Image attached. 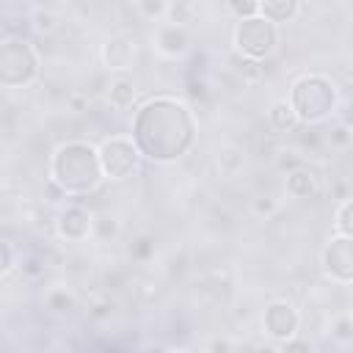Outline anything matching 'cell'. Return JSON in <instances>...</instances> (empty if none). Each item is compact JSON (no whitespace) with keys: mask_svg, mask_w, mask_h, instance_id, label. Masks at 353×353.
<instances>
[{"mask_svg":"<svg viewBox=\"0 0 353 353\" xmlns=\"http://www.w3.org/2000/svg\"><path fill=\"white\" fill-rule=\"evenodd\" d=\"M135 124L157 127V130H160L157 135H152V138L135 143L143 157L157 160V163H168V160L182 157V154L190 149L193 132H196L190 108H188L185 102L171 99V97L149 99V102L138 110Z\"/></svg>","mask_w":353,"mask_h":353,"instance_id":"1","label":"cell"},{"mask_svg":"<svg viewBox=\"0 0 353 353\" xmlns=\"http://www.w3.org/2000/svg\"><path fill=\"white\" fill-rule=\"evenodd\" d=\"M102 174L105 171H102L99 149H94L85 141L61 143L52 154V179L69 196H80V193L94 190L99 185Z\"/></svg>","mask_w":353,"mask_h":353,"instance_id":"2","label":"cell"},{"mask_svg":"<svg viewBox=\"0 0 353 353\" xmlns=\"http://www.w3.org/2000/svg\"><path fill=\"white\" fill-rule=\"evenodd\" d=\"M298 116L301 124H317L323 121L334 105H336V91L328 77L323 74H303L301 80L292 83L290 99H287Z\"/></svg>","mask_w":353,"mask_h":353,"instance_id":"3","label":"cell"},{"mask_svg":"<svg viewBox=\"0 0 353 353\" xmlns=\"http://www.w3.org/2000/svg\"><path fill=\"white\" fill-rule=\"evenodd\" d=\"M39 74V55L25 39H6L0 47V83L6 88L30 85Z\"/></svg>","mask_w":353,"mask_h":353,"instance_id":"4","label":"cell"},{"mask_svg":"<svg viewBox=\"0 0 353 353\" xmlns=\"http://www.w3.org/2000/svg\"><path fill=\"white\" fill-rule=\"evenodd\" d=\"M232 39H234L237 55L251 58V61H262V58H268V55L276 52L279 28L268 17H248V19H240L237 22Z\"/></svg>","mask_w":353,"mask_h":353,"instance_id":"5","label":"cell"},{"mask_svg":"<svg viewBox=\"0 0 353 353\" xmlns=\"http://www.w3.org/2000/svg\"><path fill=\"white\" fill-rule=\"evenodd\" d=\"M138 157H141V149L130 138H121V135H113V138L102 141V146H99L102 171L110 179H127L138 168Z\"/></svg>","mask_w":353,"mask_h":353,"instance_id":"6","label":"cell"},{"mask_svg":"<svg viewBox=\"0 0 353 353\" xmlns=\"http://www.w3.org/2000/svg\"><path fill=\"white\" fill-rule=\"evenodd\" d=\"M323 268L334 281H353V237H334L323 248Z\"/></svg>","mask_w":353,"mask_h":353,"instance_id":"7","label":"cell"},{"mask_svg":"<svg viewBox=\"0 0 353 353\" xmlns=\"http://www.w3.org/2000/svg\"><path fill=\"white\" fill-rule=\"evenodd\" d=\"M298 323H301L298 309L290 301H273V303H268L265 317H262L265 331L270 336H276V339H290L298 331Z\"/></svg>","mask_w":353,"mask_h":353,"instance_id":"8","label":"cell"},{"mask_svg":"<svg viewBox=\"0 0 353 353\" xmlns=\"http://www.w3.org/2000/svg\"><path fill=\"white\" fill-rule=\"evenodd\" d=\"M55 226H58V234L61 237H66V240H83V237H88L94 232V218H91V212L85 207L69 204L66 210H61Z\"/></svg>","mask_w":353,"mask_h":353,"instance_id":"9","label":"cell"},{"mask_svg":"<svg viewBox=\"0 0 353 353\" xmlns=\"http://www.w3.org/2000/svg\"><path fill=\"white\" fill-rule=\"evenodd\" d=\"M132 61H135V44H132V39H127V36H113V39H108V41L102 44V63H105L108 69L124 72V69L132 66Z\"/></svg>","mask_w":353,"mask_h":353,"instance_id":"10","label":"cell"},{"mask_svg":"<svg viewBox=\"0 0 353 353\" xmlns=\"http://www.w3.org/2000/svg\"><path fill=\"white\" fill-rule=\"evenodd\" d=\"M154 44L163 55H182L190 44V36L185 30V25H176V22H165L157 28L154 33Z\"/></svg>","mask_w":353,"mask_h":353,"instance_id":"11","label":"cell"},{"mask_svg":"<svg viewBox=\"0 0 353 353\" xmlns=\"http://www.w3.org/2000/svg\"><path fill=\"white\" fill-rule=\"evenodd\" d=\"M287 193L292 196V199H312L314 193H317V174L314 171H309L306 165H295V168H290V174H287Z\"/></svg>","mask_w":353,"mask_h":353,"instance_id":"12","label":"cell"},{"mask_svg":"<svg viewBox=\"0 0 353 353\" xmlns=\"http://www.w3.org/2000/svg\"><path fill=\"white\" fill-rule=\"evenodd\" d=\"M301 11V0H259V14L270 22H290Z\"/></svg>","mask_w":353,"mask_h":353,"instance_id":"13","label":"cell"},{"mask_svg":"<svg viewBox=\"0 0 353 353\" xmlns=\"http://www.w3.org/2000/svg\"><path fill=\"white\" fill-rule=\"evenodd\" d=\"M108 102L116 110H127L135 102V83L127 77H116L108 83Z\"/></svg>","mask_w":353,"mask_h":353,"instance_id":"14","label":"cell"},{"mask_svg":"<svg viewBox=\"0 0 353 353\" xmlns=\"http://www.w3.org/2000/svg\"><path fill=\"white\" fill-rule=\"evenodd\" d=\"M268 119H270V127H273L276 132H292V130L301 124V121H298V116H295V110H292V105H290L287 99L273 102V108H270Z\"/></svg>","mask_w":353,"mask_h":353,"instance_id":"15","label":"cell"},{"mask_svg":"<svg viewBox=\"0 0 353 353\" xmlns=\"http://www.w3.org/2000/svg\"><path fill=\"white\" fill-rule=\"evenodd\" d=\"M218 168H221V174H226V176L237 174V171L243 168V154H240V149H234V146L218 149Z\"/></svg>","mask_w":353,"mask_h":353,"instance_id":"16","label":"cell"},{"mask_svg":"<svg viewBox=\"0 0 353 353\" xmlns=\"http://www.w3.org/2000/svg\"><path fill=\"white\" fill-rule=\"evenodd\" d=\"M334 223H336V232H339V234L353 237V199H345V201L339 204Z\"/></svg>","mask_w":353,"mask_h":353,"instance_id":"17","label":"cell"},{"mask_svg":"<svg viewBox=\"0 0 353 353\" xmlns=\"http://www.w3.org/2000/svg\"><path fill=\"white\" fill-rule=\"evenodd\" d=\"M47 306H50L52 312H69V309L74 306V298H72V292H69V290L55 287V290L47 295Z\"/></svg>","mask_w":353,"mask_h":353,"instance_id":"18","label":"cell"},{"mask_svg":"<svg viewBox=\"0 0 353 353\" xmlns=\"http://www.w3.org/2000/svg\"><path fill=\"white\" fill-rule=\"evenodd\" d=\"M168 19L171 22H176V25H188L190 22V17H193V6L188 3V0H174L171 6H168Z\"/></svg>","mask_w":353,"mask_h":353,"instance_id":"19","label":"cell"},{"mask_svg":"<svg viewBox=\"0 0 353 353\" xmlns=\"http://www.w3.org/2000/svg\"><path fill=\"white\" fill-rule=\"evenodd\" d=\"M226 6L237 19H248L259 14V0H226Z\"/></svg>","mask_w":353,"mask_h":353,"instance_id":"20","label":"cell"},{"mask_svg":"<svg viewBox=\"0 0 353 353\" xmlns=\"http://www.w3.org/2000/svg\"><path fill=\"white\" fill-rule=\"evenodd\" d=\"M91 234H97L99 240H108V237H116L119 234V223H116V218H110V215H102V218H94V232Z\"/></svg>","mask_w":353,"mask_h":353,"instance_id":"21","label":"cell"},{"mask_svg":"<svg viewBox=\"0 0 353 353\" xmlns=\"http://www.w3.org/2000/svg\"><path fill=\"white\" fill-rule=\"evenodd\" d=\"M135 6L146 19H157L168 11V0H135Z\"/></svg>","mask_w":353,"mask_h":353,"instance_id":"22","label":"cell"},{"mask_svg":"<svg viewBox=\"0 0 353 353\" xmlns=\"http://www.w3.org/2000/svg\"><path fill=\"white\" fill-rule=\"evenodd\" d=\"M251 210H254L256 215H273V212L279 210V201H276L273 196H259V199H254Z\"/></svg>","mask_w":353,"mask_h":353,"instance_id":"23","label":"cell"},{"mask_svg":"<svg viewBox=\"0 0 353 353\" xmlns=\"http://www.w3.org/2000/svg\"><path fill=\"white\" fill-rule=\"evenodd\" d=\"M328 141L336 143V146H347V143L353 141V130H350L347 124H339V127H334V130L328 132Z\"/></svg>","mask_w":353,"mask_h":353,"instance_id":"24","label":"cell"},{"mask_svg":"<svg viewBox=\"0 0 353 353\" xmlns=\"http://www.w3.org/2000/svg\"><path fill=\"white\" fill-rule=\"evenodd\" d=\"M334 334H336L339 339H350V336H353V317H339V320L334 323Z\"/></svg>","mask_w":353,"mask_h":353,"instance_id":"25","label":"cell"},{"mask_svg":"<svg viewBox=\"0 0 353 353\" xmlns=\"http://www.w3.org/2000/svg\"><path fill=\"white\" fill-rule=\"evenodd\" d=\"M33 25H36V30H44V33H50V30L55 28V17H52L50 11H39Z\"/></svg>","mask_w":353,"mask_h":353,"instance_id":"26","label":"cell"},{"mask_svg":"<svg viewBox=\"0 0 353 353\" xmlns=\"http://www.w3.org/2000/svg\"><path fill=\"white\" fill-rule=\"evenodd\" d=\"M152 251V240L149 237H141V240H135L132 245H130V254L132 256H146Z\"/></svg>","mask_w":353,"mask_h":353,"instance_id":"27","label":"cell"},{"mask_svg":"<svg viewBox=\"0 0 353 353\" xmlns=\"http://www.w3.org/2000/svg\"><path fill=\"white\" fill-rule=\"evenodd\" d=\"M110 312H113V303H108V301H97L91 306V314L94 317H110Z\"/></svg>","mask_w":353,"mask_h":353,"instance_id":"28","label":"cell"},{"mask_svg":"<svg viewBox=\"0 0 353 353\" xmlns=\"http://www.w3.org/2000/svg\"><path fill=\"white\" fill-rule=\"evenodd\" d=\"M14 259H11V243H3V276H8L11 273V265Z\"/></svg>","mask_w":353,"mask_h":353,"instance_id":"29","label":"cell"},{"mask_svg":"<svg viewBox=\"0 0 353 353\" xmlns=\"http://www.w3.org/2000/svg\"><path fill=\"white\" fill-rule=\"evenodd\" d=\"M22 270H25L28 276H39V273L44 270V265H41L39 259H25V265H22Z\"/></svg>","mask_w":353,"mask_h":353,"instance_id":"30","label":"cell"},{"mask_svg":"<svg viewBox=\"0 0 353 353\" xmlns=\"http://www.w3.org/2000/svg\"><path fill=\"white\" fill-rule=\"evenodd\" d=\"M342 124H347L350 130H353V99L347 102V108H345V116H342Z\"/></svg>","mask_w":353,"mask_h":353,"instance_id":"31","label":"cell"},{"mask_svg":"<svg viewBox=\"0 0 353 353\" xmlns=\"http://www.w3.org/2000/svg\"><path fill=\"white\" fill-rule=\"evenodd\" d=\"M69 105H72L74 110H83V108H85V102H83V97H80V94H72V97H69Z\"/></svg>","mask_w":353,"mask_h":353,"instance_id":"32","label":"cell"},{"mask_svg":"<svg viewBox=\"0 0 353 353\" xmlns=\"http://www.w3.org/2000/svg\"><path fill=\"white\" fill-rule=\"evenodd\" d=\"M284 347H287V350H295V347H298V350H301V347L306 350V347H309V342H295V339H284Z\"/></svg>","mask_w":353,"mask_h":353,"instance_id":"33","label":"cell"}]
</instances>
